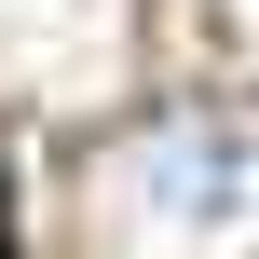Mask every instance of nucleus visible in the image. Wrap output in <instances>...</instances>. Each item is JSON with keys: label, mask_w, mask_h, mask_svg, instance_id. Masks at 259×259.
<instances>
[{"label": "nucleus", "mask_w": 259, "mask_h": 259, "mask_svg": "<svg viewBox=\"0 0 259 259\" xmlns=\"http://www.w3.org/2000/svg\"><path fill=\"white\" fill-rule=\"evenodd\" d=\"M0 259H14V246H0Z\"/></svg>", "instance_id": "nucleus-1"}]
</instances>
